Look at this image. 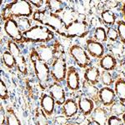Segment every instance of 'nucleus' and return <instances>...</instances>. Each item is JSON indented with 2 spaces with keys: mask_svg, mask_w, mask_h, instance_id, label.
<instances>
[{
  "mask_svg": "<svg viewBox=\"0 0 125 125\" xmlns=\"http://www.w3.org/2000/svg\"><path fill=\"white\" fill-rule=\"evenodd\" d=\"M32 19L45 27H48L58 35L66 38L67 23L59 14L52 13L47 9H36L32 16Z\"/></svg>",
  "mask_w": 125,
  "mask_h": 125,
  "instance_id": "nucleus-1",
  "label": "nucleus"
},
{
  "mask_svg": "<svg viewBox=\"0 0 125 125\" xmlns=\"http://www.w3.org/2000/svg\"><path fill=\"white\" fill-rule=\"evenodd\" d=\"M114 85L117 99L125 104V79L121 77L118 78Z\"/></svg>",
  "mask_w": 125,
  "mask_h": 125,
  "instance_id": "nucleus-24",
  "label": "nucleus"
},
{
  "mask_svg": "<svg viewBox=\"0 0 125 125\" xmlns=\"http://www.w3.org/2000/svg\"><path fill=\"white\" fill-rule=\"evenodd\" d=\"M107 30V37L108 40H109L111 43H115L118 42L119 38H118V33L117 29L114 27H108L106 29Z\"/></svg>",
  "mask_w": 125,
  "mask_h": 125,
  "instance_id": "nucleus-34",
  "label": "nucleus"
},
{
  "mask_svg": "<svg viewBox=\"0 0 125 125\" xmlns=\"http://www.w3.org/2000/svg\"><path fill=\"white\" fill-rule=\"evenodd\" d=\"M78 102L74 98H69L66 99L65 103L61 106V113L62 116L67 118H73L78 114Z\"/></svg>",
  "mask_w": 125,
  "mask_h": 125,
  "instance_id": "nucleus-15",
  "label": "nucleus"
},
{
  "mask_svg": "<svg viewBox=\"0 0 125 125\" xmlns=\"http://www.w3.org/2000/svg\"><path fill=\"white\" fill-rule=\"evenodd\" d=\"M98 98L100 104L106 108H109L117 100L114 89H113L111 87H103L100 88L98 93Z\"/></svg>",
  "mask_w": 125,
  "mask_h": 125,
  "instance_id": "nucleus-14",
  "label": "nucleus"
},
{
  "mask_svg": "<svg viewBox=\"0 0 125 125\" xmlns=\"http://www.w3.org/2000/svg\"><path fill=\"white\" fill-rule=\"evenodd\" d=\"M34 13L33 6L29 1L25 0H16L12 1L6 4L2 9L1 18L3 22L10 19H19V18H29L33 16Z\"/></svg>",
  "mask_w": 125,
  "mask_h": 125,
  "instance_id": "nucleus-2",
  "label": "nucleus"
},
{
  "mask_svg": "<svg viewBox=\"0 0 125 125\" xmlns=\"http://www.w3.org/2000/svg\"><path fill=\"white\" fill-rule=\"evenodd\" d=\"M100 73H101V71H100L99 68L97 66L91 65L90 67L87 68L84 71V80L89 83L97 86V84L100 83Z\"/></svg>",
  "mask_w": 125,
  "mask_h": 125,
  "instance_id": "nucleus-20",
  "label": "nucleus"
},
{
  "mask_svg": "<svg viewBox=\"0 0 125 125\" xmlns=\"http://www.w3.org/2000/svg\"><path fill=\"white\" fill-rule=\"evenodd\" d=\"M107 125H124V124L120 117L110 115L108 118Z\"/></svg>",
  "mask_w": 125,
  "mask_h": 125,
  "instance_id": "nucleus-36",
  "label": "nucleus"
},
{
  "mask_svg": "<svg viewBox=\"0 0 125 125\" xmlns=\"http://www.w3.org/2000/svg\"><path fill=\"white\" fill-rule=\"evenodd\" d=\"M29 3L37 9H41V8L45 4V1L43 0H32V1H29Z\"/></svg>",
  "mask_w": 125,
  "mask_h": 125,
  "instance_id": "nucleus-37",
  "label": "nucleus"
},
{
  "mask_svg": "<svg viewBox=\"0 0 125 125\" xmlns=\"http://www.w3.org/2000/svg\"><path fill=\"white\" fill-rule=\"evenodd\" d=\"M109 51L110 53L113 54L116 58L117 57H121L124 53V45L120 41L111 43L109 44Z\"/></svg>",
  "mask_w": 125,
  "mask_h": 125,
  "instance_id": "nucleus-30",
  "label": "nucleus"
},
{
  "mask_svg": "<svg viewBox=\"0 0 125 125\" xmlns=\"http://www.w3.org/2000/svg\"><path fill=\"white\" fill-rule=\"evenodd\" d=\"M16 21H17L18 26H19V29L22 31V33L28 31L32 28L31 21H30L29 18H19V19H16Z\"/></svg>",
  "mask_w": 125,
  "mask_h": 125,
  "instance_id": "nucleus-33",
  "label": "nucleus"
},
{
  "mask_svg": "<svg viewBox=\"0 0 125 125\" xmlns=\"http://www.w3.org/2000/svg\"><path fill=\"white\" fill-rule=\"evenodd\" d=\"M29 59L33 63L35 76L39 81L40 88L43 90L48 89L51 81V73H50V66L40 58L39 53L36 51L35 48L30 49Z\"/></svg>",
  "mask_w": 125,
  "mask_h": 125,
  "instance_id": "nucleus-3",
  "label": "nucleus"
},
{
  "mask_svg": "<svg viewBox=\"0 0 125 125\" xmlns=\"http://www.w3.org/2000/svg\"><path fill=\"white\" fill-rule=\"evenodd\" d=\"M109 111L111 113V115H114L118 117L122 116L125 113V104L117 99L109 107Z\"/></svg>",
  "mask_w": 125,
  "mask_h": 125,
  "instance_id": "nucleus-28",
  "label": "nucleus"
},
{
  "mask_svg": "<svg viewBox=\"0 0 125 125\" xmlns=\"http://www.w3.org/2000/svg\"><path fill=\"white\" fill-rule=\"evenodd\" d=\"M68 119L66 117L62 116V117H57L55 119V125H65L68 124Z\"/></svg>",
  "mask_w": 125,
  "mask_h": 125,
  "instance_id": "nucleus-38",
  "label": "nucleus"
},
{
  "mask_svg": "<svg viewBox=\"0 0 125 125\" xmlns=\"http://www.w3.org/2000/svg\"><path fill=\"white\" fill-rule=\"evenodd\" d=\"M99 68H101L103 70L105 71L112 72L115 70V68L118 66V60L113 54L110 53H105L98 61Z\"/></svg>",
  "mask_w": 125,
  "mask_h": 125,
  "instance_id": "nucleus-19",
  "label": "nucleus"
},
{
  "mask_svg": "<svg viewBox=\"0 0 125 125\" xmlns=\"http://www.w3.org/2000/svg\"><path fill=\"white\" fill-rule=\"evenodd\" d=\"M56 103L53 97L48 94H43L40 98V108L45 113L48 117L53 115Z\"/></svg>",
  "mask_w": 125,
  "mask_h": 125,
  "instance_id": "nucleus-17",
  "label": "nucleus"
},
{
  "mask_svg": "<svg viewBox=\"0 0 125 125\" xmlns=\"http://www.w3.org/2000/svg\"><path fill=\"white\" fill-rule=\"evenodd\" d=\"M100 19L102 20L103 23L107 26V28L114 27V25H116V23L118 21V18H117V15L114 13V12L108 9H104L101 12Z\"/></svg>",
  "mask_w": 125,
  "mask_h": 125,
  "instance_id": "nucleus-22",
  "label": "nucleus"
},
{
  "mask_svg": "<svg viewBox=\"0 0 125 125\" xmlns=\"http://www.w3.org/2000/svg\"><path fill=\"white\" fill-rule=\"evenodd\" d=\"M2 61L6 68L9 69H13L16 67V62L12 54L8 49H5L2 53Z\"/></svg>",
  "mask_w": 125,
  "mask_h": 125,
  "instance_id": "nucleus-26",
  "label": "nucleus"
},
{
  "mask_svg": "<svg viewBox=\"0 0 125 125\" xmlns=\"http://www.w3.org/2000/svg\"><path fill=\"white\" fill-rule=\"evenodd\" d=\"M34 48L40 58L49 66L56 58L64 54L62 44L56 39L51 42V43H39Z\"/></svg>",
  "mask_w": 125,
  "mask_h": 125,
  "instance_id": "nucleus-5",
  "label": "nucleus"
},
{
  "mask_svg": "<svg viewBox=\"0 0 125 125\" xmlns=\"http://www.w3.org/2000/svg\"><path fill=\"white\" fill-rule=\"evenodd\" d=\"M82 90L83 94L88 98H91L95 104H100L99 98H98V93L99 89L96 85L89 83L85 80H83L82 84Z\"/></svg>",
  "mask_w": 125,
  "mask_h": 125,
  "instance_id": "nucleus-21",
  "label": "nucleus"
},
{
  "mask_svg": "<svg viewBox=\"0 0 125 125\" xmlns=\"http://www.w3.org/2000/svg\"><path fill=\"white\" fill-rule=\"evenodd\" d=\"M67 72V62H66L64 54L56 58L53 62V63L50 65L51 78L54 82H58L60 83H63L66 79Z\"/></svg>",
  "mask_w": 125,
  "mask_h": 125,
  "instance_id": "nucleus-8",
  "label": "nucleus"
},
{
  "mask_svg": "<svg viewBox=\"0 0 125 125\" xmlns=\"http://www.w3.org/2000/svg\"><path fill=\"white\" fill-rule=\"evenodd\" d=\"M85 49L88 55L94 59L99 60L105 54V47L93 38H88L85 41Z\"/></svg>",
  "mask_w": 125,
  "mask_h": 125,
  "instance_id": "nucleus-11",
  "label": "nucleus"
},
{
  "mask_svg": "<svg viewBox=\"0 0 125 125\" xmlns=\"http://www.w3.org/2000/svg\"><path fill=\"white\" fill-rule=\"evenodd\" d=\"M121 118H122V120H123V122H124V124L125 125V113L124 114H123L122 116H121Z\"/></svg>",
  "mask_w": 125,
  "mask_h": 125,
  "instance_id": "nucleus-40",
  "label": "nucleus"
},
{
  "mask_svg": "<svg viewBox=\"0 0 125 125\" xmlns=\"http://www.w3.org/2000/svg\"><path fill=\"white\" fill-rule=\"evenodd\" d=\"M99 80L100 83L104 85V87H111L115 83L112 73L109 71H105V70H102L101 71Z\"/></svg>",
  "mask_w": 125,
  "mask_h": 125,
  "instance_id": "nucleus-29",
  "label": "nucleus"
},
{
  "mask_svg": "<svg viewBox=\"0 0 125 125\" xmlns=\"http://www.w3.org/2000/svg\"><path fill=\"white\" fill-rule=\"evenodd\" d=\"M68 53L79 68L86 69L87 68L91 66V57L87 53L85 48L82 46L78 44H73L68 49Z\"/></svg>",
  "mask_w": 125,
  "mask_h": 125,
  "instance_id": "nucleus-7",
  "label": "nucleus"
},
{
  "mask_svg": "<svg viewBox=\"0 0 125 125\" xmlns=\"http://www.w3.org/2000/svg\"><path fill=\"white\" fill-rule=\"evenodd\" d=\"M8 50L13 54V58L16 62V67L18 70L23 74H27L28 73V67L27 62H26L25 57H24L21 48L19 46V44L15 43L14 41L9 39L7 43Z\"/></svg>",
  "mask_w": 125,
  "mask_h": 125,
  "instance_id": "nucleus-9",
  "label": "nucleus"
},
{
  "mask_svg": "<svg viewBox=\"0 0 125 125\" xmlns=\"http://www.w3.org/2000/svg\"><path fill=\"white\" fill-rule=\"evenodd\" d=\"M48 94L53 97V98L55 100L56 105L62 106L67 99L64 88L60 83L54 81L51 83L49 87L48 88Z\"/></svg>",
  "mask_w": 125,
  "mask_h": 125,
  "instance_id": "nucleus-13",
  "label": "nucleus"
},
{
  "mask_svg": "<svg viewBox=\"0 0 125 125\" xmlns=\"http://www.w3.org/2000/svg\"><path fill=\"white\" fill-rule=\"evenodd\" d=\"M3 30L5 33L18 44L24 43L23 35L18 26L17 21L14 19H10L3 22Z\"/></svg>",
  "mask_w": 125,
  "mask_h": 125,
  "instance_id": "nucleus-10",
  "label": "nucleus"
},
{
  "mask_svg": "<svg viewBox=\"0 0 125 125\" xmlns=\"http://www.w3.org/2000/svg\"><path fill=\"white\" fill-rule=\"evenodd\" d=\"M65 125H78V124H73V123H68V124H66Z\"/></svg>",
  "mask_w": 125,
  "mask_h": 125,
  "instance_id": "nucleus-41",
  "label": "nucleus"
},
{
  "mask_svg": "<svg viewBox=\"0 0 125 125\" xmlns=\"http://www.w3.org/2000/svg\"><path fill=\"white\" fill-rule=\"evenodd\" d=\"M124 61H125V54H124Z\"/></svg>",
  "mask_w": 125,
  "mask_h": 125,
  "instance_id": "nucleus-42",
  "label": "nucleus"
},
{
  "mask_svg": "<svg viewBox=\"0 0 125 125\" xmlns=\"http://www.w3.org/2000/svg\"><path fill=\"white\" fill-rule=\"evenodd\" d=\"M66 86L68 89L72 92H77L81 88L80 75L78 69L74 66H68L67 76H66Z\"/></svg>",
  "mask_w": 125,
  "mask_h": 125,
  "instance_id": "nucleus-12",
  "label": "nucleus"
},
{
  "mask_svg": "<svg viewBox=\"0 0 125 125\" xmlns=\"http://www.w3.org/2000/svg\"><path fill=\"white\" fill-rule=\"evenodd\" d=\"M78 105L80 114L84 117L91 115L93 111L95 108V103L91 98L86 97L84 94L78 97Z\"/></svg>",
  "mask_w": 125,
  "mask_h": 125,
  "instance_id": "nucleus-16",
  "label": "nucleus"
},
{
  "mask_svg": "<svg viewBox=\"0 0 125 125\" xmlns=\"http://www.w3.org/2000/svg\"><path fill=\"white\" fill-rule=\"evenodd\" d=\"M0 98L2 100H8L9 98V89L3 79L0 80Z\"/></svg>",
  "mask_w": 125,
  "mask_h": 125,
  "instance_id": "nucleus-35",
  "label": "nucleus"
},
{
  "mask_svg": "<svg viewBox=\"0 0 125 125\" xmlns=\"http://www.w3.org/2000/svg\"><path fill=\"white\" fill-rule=\"evenodd\" d=\"M108 111L104 107L98 106L94 108L93 113L90 115L92 124L95 125H107L108 118Z\"/></svg>",
  "mask_w": 125,
  "mask_h": 125,
  "instance_id": "nucleus-18",
  "label": "nucleus"
},
{
  "mask_svg": "<svg viewBox=\"0 0 125 125\" xmlns=\"http://www.w3.org/2000/svg\"><path fill=\"white\" fill-rule=\"evenodd\" d=\"M24 43H49L55 40V34L48 27L34 25L28 31L23 33Z\"/></svg>",
  "mask_w": 125,
  "mask_h": 125,
  "instance_id": "nucleus-4",
  "label": "nucleus"
},
{
  "mask_svg": "<svg viewBox=\"0 0 125 125\" xmlns=\"http://www.w3.org/2000/svg\"><path fill=\"white\" fill-rule=\"evenodd\" d=\"M47 115L41 108H38L35 112V123L36 125H49L48 122Z\"/></svg>",
  "mask_w": 125,
  "mask_h": 125,
  "instance_id": "nucleus-31",
  "label": "nucleus"
},
{
  "mask_svg": "<svg viewBox=\"0 0 125 125\" xmlns=\"http://www.w3.org/2000/svg\"><path fill=\"white\" fill-rule=\"evenodd\" d=\"M116 29L118 33L119 41L125 45V22L124 19H118L116 23Z\"/></svg>",
  "mask_w": 125,
  "mask_h": 125,
  "instance_id": "nucleus-32",
  "label": "nucleus"
},
{
  "mask_svg": "<svg viewBox=\"0 0 125 125\" xmlns=\"http://www.w3.org/2000/svg\"><path fill=\"white\" fill-rule=\"evenodd\" d=\"M93 39L103 44L104 43H107V41H108V37H107V30L105 28L103 27V26L96 27L94 30Z\"/></svg>",
  "mask_w": 125,
  "mask_h": 125,
  "instance_id": "nucleus-25",
  "label": "nucleus"
},
{
  "mask_svg": "<svg viewBox=\"0 0 125 125\" xmlns=\"http://www.w3.org/2000/svg\"><path fill=\"white\" fill-rule=\"evenodd\" d=\"M120 10H121V13H122L123 19H124V21L125 22V3H124V4L121 5Z\"/></svg>",
  "mask_w": 125,
  "mask_h": 125,
  "instance_id": "nucleus-39",
  "label": "nucleus"
},
{
  "mask_svg": "<svg viewBox=\"0 0 125 125\" xmlns=\"http://www.w3.org/2000/svg\"><path fill=\"white\" fill-rule=\"evenodd\" d=\"M46 9L56 14L63 13L66 9V3L61 0H47L45 1Z\"/></svg>",
  "mask_w": 125,
  "mask_h": 125,
  "instance_id": "nucleus-23",
  "label": "nucleus"
},
{
  "mask_svg": "<svg viewBox=\"0 0 125 125\" xmlns=\"http://www.w3.org/2000/svg\"><path fill=\"white\" fill-rule=\"evenodd\" d=\"M89 33V24L85 20L76 19L67 24L66 38L67 39H83Z\"/></svg>",
  "mask_w": 125,
  "mask_h": 125,
  "instance_id": "nucleus-6",
  "label": "nucleus"
},
{
  "mask_svg": "<svg viewBox=\"0 0 125 125\" xmlns=\"http://www.w3.org/2000/svg\"><path fill=\"white\" fill-rule=\"evenodd\" d=\"M6 125H22L14 110L10 107L6 109Z\"/></svg>",
  "mask_w": 125,
  "mask_h": 125,
  "instance_id": "nucleus-27",
  "label": "nucleus"
}]
</instances>
